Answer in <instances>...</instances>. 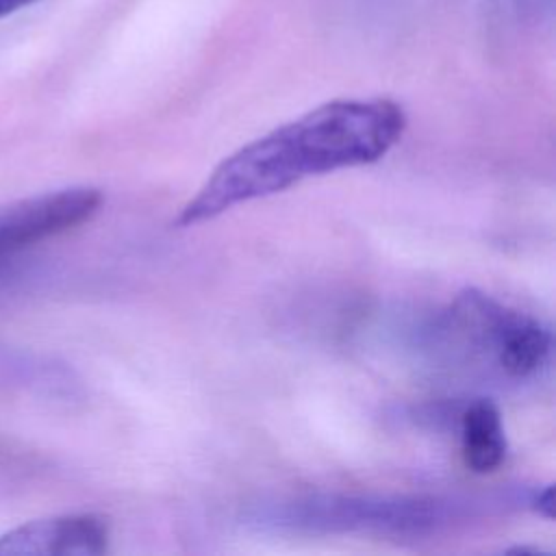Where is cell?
Returning a JSON list of instances; mask_svg holds the SVG:
<instances>
[{
  "mask_svg": "<svg viewBox=\"0 0 556 556\" xmlns=\"http://www.w3.org/2000/svg\"><path fill=\"white\" fill-rule=\"evenodd\" d=\"M404 130L406 113L389 98H341L319 104L228 154L185 202L174 224L198 226L308 176L376 163Z\"/></svg>",
  "mask_w": 556,
  "mask_h": 556,
  "instance_id": "cell-1",
  "label": "cell"
},
{
  "mask_svg": "<svg viewBox=\"0 0 556 556\" xmlns=\"http://www.w3.org/2000/svg\"><path fill=\"white\" fill-rule=\"evenodd\" d=\"M450 519V506L424 495L306 493L263 504L252 521L302 532H374L426 534Z\"/></svg>",
  "mask_w": 556,
  "mask_h": 556,
  "instance_id": "cell-2",
  "label": "cell"
},
{
  "mask_svg": "<svg viewBox=\"0 0 556 556\" xmlns=\"http://www.w3.org/2000/svg\"><path fill=\"white\" fill-rule=\"evenodd\" d=\"M443 330L463 352L515 380L539 374L552 352L547 326L476 289L458 293L450 304Z\"/></svg>",
  "mask_w": 556,
  "mask_h": 556,
  "instance_id": "cell-3",
  "label": "cell"
},
{
  "mask_svg": "<svg viewBox=\"0 0 556 556\" xmlns=\"http://www.w3.org/2000/svg\"><path fill=\"white\" fill-rule=\"evenodd\" d=\"M102 204V189L76 185L0 206V263L89 222Z\"/></svg>",
  "mask_w": 556,
  "mask_h": 556,
  "instance_id": "cell-4",
  "label": "cell"
},
{
  "mask_svg": "<svg viewBox=\"0 0 556 556\" xmlns=\"http://www.w3.org/2000/svg\"><path fill=\"white\" fill-rule=\"evenodd\" d=\"M111 523L98 513L33 519L0 534V556H100L109 552Z\"/></svg>",
  "mask_w": 556,
  "mask_h": 556,
  "instance_id": "cell-5",
  "label": "cell"
},
{
  "mask_svg": "<svg viewBox=\"0 0 556 556\" xmlns=\"http://www.w3.org/2000/svg\"><path fill=\"white\" fill-rule=\"evenodd\" d=\"M508 452L500 408L478 397L460 413V454L465 465L476 473L495 471Z\"/></svg>",
  "mask_w": 556,
  "mask_h": 556,
  "instance_id": "cell-6",
  "label": "cell"
},
{
  "mask_svg": "<svg viewBox=\"0 0 556 556\" xmlns=\"http://www.w3.org/2000/svg\"><path fill=\"white\" fill-rule=\"evenodd\" d=\"M530 506H532L539 515L552 519V517H554V489H552L549 484L543 486V489H536V491L532 493V497H530Z\"/></svg>",
  "mask_w": 556,
  "mask_h": 556,
  "instance_id": "cell-7",
  "label": "cell"
},
{
  "mask_svg": "<svg viewBox=\"0 0 556 556\" xmlns=\"http://www.w3.org/2000/svg\"><path fill=\"white\" fill-rule=\"evenodd\" d=\"M33 2H37V0H0V20L20 11V9H24V7H28V4H33Z\"/></svg>",
  "mask_w": 556,
  "mask_h": 556,
  "instance_id": "cell-8",
  "label": "cell"
}]
</instances>
